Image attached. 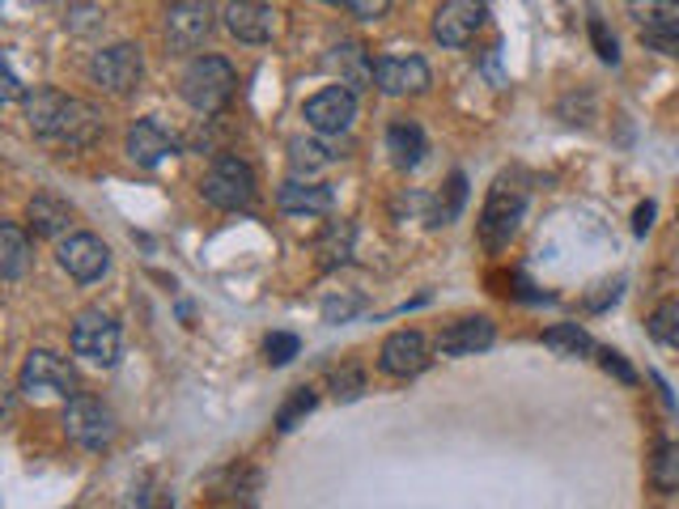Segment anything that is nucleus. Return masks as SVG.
Segmentation results:
<instances>
[{
	"label": "nucleus",
	"instance_id": "nucleus-1",
	"mask_svg": "<svg viewBox=\"0 0 679 509\" xmlns=\"http://www.w3.org/2000/svg\"><path fill=\"white\" fill-rule=\"evenodd\" d=\"M234 68H230V60H221V55H200V60H191L188 68H183V81H179V94L188 98L191 110H200V115H218L230 98H234Z\"/></svg>",
	"mask_w": 679,
	"mask_h": 509
},
{
	"label": "nucleus",
	"instance_id": "nucleus-2",
	"mask_svg": "<svg viewBox=\"0 0 679 509\" xmlns=\"http://www.w3.org/2000/svg\"><path fill=\"white\" fill-rule=\"evenodd\" d=\"M200 195H204L213 209H225V213L251 209V204H255V170H251L243 158H234V153H221V158L209 166V174L200 179Z\"/></svg>",
	"mask_w": 679,
	"mask_h": 509
},
{
	"label": "nucleus",
	"instance_id": "nucleus-3",
	"mask_svg": "<svg viewBox=\"0 0 679 509\" xmlns=\"http://www.w3.org/2000/svg\"><path fill=\"white\" fill-rule=\"evenodd\" d=\"M522 209H527V191L514 188L510 179H497L489 200H485V213H480V242L489 251L510 246V238L518 234V221H522Z\"/></svg>",
	"mask_w": 679,
	"mask_h": 509
},
{
	"label": "nucleus",
	"instance_id": "nucleus-4",
	"mask_svg": "<svg viewBox=\"0 0 679 509\" xmlns=\"http://www.w3.org/2000/svg\"><path fill=\"white\" fill-rule=\"evenodd\" d=\"M73 352L94 370H110L119 361V322L103 310H85L73 322Z\"/></svg>",
	"mask_w": 679,
	"mask_h": 509
},
{
	"label": "nucleus",
	"instance_id": "nucleus-5",
	"mask_svg": "<svg viewBox=\"0 0 679 509\" xmlns=\"http://www.w3.org/2000/svg\"><path fill=\"white\" fill-rule=\"evenodd\" d=\"M64 433L68 442H77L82 450H103L115 437V412L103 400H89V395H73L68 412H64Z\"/></svg>",
	"mask_w": 679,
	"mask_h": 509
},
{
	"label": "nucleus",
	"instance_id": "nucleus-6",
	"mask_svg": "<svg viewBox=\"0 0 679 509\" xmlns=\"http://www.w3.org/2000/svg\"><path fill=\"white\" fill-rule=\"evenodd\" d=\"M89 77L94 85H103L107 94H132L140 77H145V55L136 43H115L89 60Z\"/></svg>",
	"mask_w": 679,
	"mask_h": 509
},
{
	"label": "nucleus",
	"instance_id": "nucleus-7",
	"mask_svg": "<svg viewBox=\"0 0 679 509\" xmlns=\"http://www.w3.org/2000/svg\"><path fill=\"white\" fill-rule=\"evenodd\" d=\"M22 391L26 395H64V400H73L77 395V374H73V365L64 361V357H55L47 349H34L22 361Z\"/></svg>",
	"mask_w": 679,
	"mask_h": 509
},
{
	"label": "nucleus",
	"instance_id": "nucleus-8",
	"mask_svg": "<svg viewBox=\"0 0 679 509\" xmlns=\"http://www.w3.org/2000/svg\"><path fill=\"white\" fill-rule=\"evenodd\" d=\"M213 34V4L209 0H179L166 9V43L170 52H195Z\"/></svg>",
	"mask_w": 679,
	"mask_h": 509
},
{
	"label": "nucleus",
	"instance_id": "nucleus-9",
	"mask_svg": "<svg viewBox=\"0 0 679 509\" xmlns=\"http://www.w3.org/2000/svg\"><path fill=\"white\" fill-rule=\"evenodd\" d=\"M306 124L315 128V132L323 136H340L353 128L357 119V98L349 85H327V89H319L315 98H306Z\"/></svg>",
	"mask_w": 679,
	"mask_h": 509
},
{
	"label": "nucleus",
	"instance_id": "nucleus-10",
	"mask_svg": "<svg viewBox=\"0 0 679 509\" xmlns=\"http://www.w3.org/2000/svg\"><path fill=\"white\" fill-rule=\"evenodd\" d=\"M55 259H60V268L68 272L73 280H98L103 272L110 268V251L103 238H94V234H68V238H60V251H55Z\"/></svg>",
	"mask_w": 679,
	"mask_h": 509
},
{
	"label": "nucleus",
	"instance_id": "nucleus-11",
	"mask_svg": "<svg viewBox=\"0 0 679 509\" xmlns=\"http://www.w3.org/2000/svg\"><path fill=\"white\" fill-rule=\"evenodd\" d=\"M374 85L386 98L425 94L429 89V64L421 55H382L379 64H374Z\"/></svg>",
	"mask_w": 679,
	"mask_h": 509
},
{
	"label": "nucleus",
	"instance_id": "nucleus-12",
	"mask_svg": "<svg viewBox=\"0 0 679 509\" xmlns=\"http://www.w3.org/2000/svg\"><path fill=\"white\" fill-rule=\"evenodd\" d=\"M485 26V0H446L434 18V39L442 47H467Z\"/></svg>",
	"mask_w": 679,
	"mask_h": 509
},
{
	"label": "nucleus",
	"instance_id": "nucleus-13",
	"mask_svg": "<svg viewBox=\"0 0 679 509\" xmlns=\"http://www.w3.org/2000/svg\"><path fill=\"white\" fill-rule=\"evenodd\" d=\"M429 365V344L421 331H395L379 349V370L391 378H412Z\"/></svg>",
	"mask_w": 679,
	"mask_h": 509
},
{
	"label": "nucleus",
	"instance_id": "nucleus-14",
	"mask_svg": "<svg viewBox=\"0 0 679 509\" xmlns=\"http://www.w3.org/2000/svg\"><path fill=\"white\" fill-rule=\"evenodd\" d=\"M221 22L238 43H268L276 34V9L264 4V0H230Z\"/></svg>",
	"mask_w": 679,
	"mask_h": 509
},
{
	"label": "nucleus",
	"instance_id": "nucleus-15",
	"mask_svg": "<svg viewBox=\"0 0 679 509\" xmlns=\"http://www.w3.org/2000/svg\"><path fill=\"white\" fill-rule=\"evenodd\" d=\"M98 136H103V115H98V107H89V103H82V98H68V107H64V119H60V128H55L52 145L77 153V149H89Z\"/></svg>",
	"mask_w": 679,
	"mask_h": 509
},
{
	"label": "nucleus",
	"instance_id": "nucleus-16",
	"mask_svg": "<svg viewBox=\"0 0 679 509\" xmlns=\"http://www.w3.org/2000/svg\"><path fill=\"white\" fill-rule=\"evenodd\" d=\"M497 340V327L492 319L485 315H471V319H459L450 322L442 336H437V349L442 357H476V352H485Z\"/></svg>",
	"mask_w": 679,
	"mask_h": 509
},
{
	"label": "nucleus",
	"instance_id": "nucleus-17",
	"mask_svg": "<svg viewBox=\"0 0 679 509\" xmlns=\"http://www.w3.org/2000/svg\"><path fill=\"white\" fill-rule=\"evenodd\" d=\"M276 204H280V213L289 216H327L331 213V188L323 183H301L298 174L285 183V188L276 191Z\"/></svg>",
	"mask_w": 679,
	"mask_h": 509
},
{
	"label": "nucleus",
	"instance_id": "nucleus-18",
	"mask_svg": "<svg viewBox=\"0 0 679 509\" xmlns=\"http://www.w3.org/2000/svg\"><path fill=\"white\" fill-rule=\"evenodd\" d=\"M166 153H174V136L166 132L158 119H136L132 128H128V158L136 166H158Z\"/></svg>",
	"mask_w": 679,
	"mask_h": 509
},
{
	"label": "nucleus",
	"instance_id": "nucleus-19",
	"mask_svg": "<svg viewBox=\"0 0 679 509\" xmlns=\"http://www.w3.org/2000/svg\"><path fill=\"white\" fill-rule=\"evenodd\" d=\"M73 204L68 200H60L52 191H39L34 200L26 204V221L34 234H43V238H64L68 234V225H73Z\"/></svg>",
	"mask_w": 679,
	"mask_h": 509
},
{
	"label": "nucleus",
	"instance_id": "nucleus-20",
	"mask_svg": "<svg viewBox=\"0 0 679 509\" xmlns=\"http://www.w3.org/2000/svg\"><path fill=\"white\" fill-rule=\"evenodd\" d=\"M628 18L646 39H676L679 34V0H628Z\"/></svg>",
	"mask_w": 679,
	"mask_h": 509
},
{
	"label": "nucleus",
	"instance_id": "nucleus-21",
	"mask_svg": "<svg viewBox=\"0 0 679 509\" xmlns=\"http://www.w3.org/2000/svg\"><path fill=\"white\" fill-rule=\"evenodd\" d=\"M22 103H26L30 132L39 136V140H52L60 119H64V107H68V94H60V89H34Z\"/></svg>",
	"mask_w": 679,
	"mask_h": 509
},
{
	"label": "nucleus",
	"instance_id": "nucleus-22",
	"mask_svg": "<svg viewBox=\"0 0 679 509\" xmlns=\"http://www.w3.org/2000/svg\"><path fill=\"white\" fill-rule=\"evenodd\" d=\"M386 153H391V161L400 170L421 166V158H425V132H421V124L416 119H391V128H386Z\"/></svg>",
	"mask_w": 679,
	"mask_h": 509
},
{
	"label": "nucleus",
	"instance_id": "nucleus-23",
	"mask_svg": "<svg viewBox=\"0 0 679 509\" xmlns=\"http://www.w3.org/2000/svg\"><path fill=\"white\" fill-rule=\"evenodd\" d=\"M327 68L340 73V81H344L349 89H365V85H374V64L365 60V47H361V43H340L336 52L327 55Z\"/></svg>",
	"mask_w": 679,
	"mask_h": 509
},
{
	"label": "nucleus",
	"instance_id": "nucleus-24",
	"mask_svg": "<svg viewBox=\"0 0 679 509\" xmlns=\"http://www.w3.org/2000/svg\"><path fill=\"white\" fill-rule=\"evenodd\" d=\"M30 259H34V246L30 238L9 221V225H0V272H4V280H22L30 268Z\"/></svg>",
	"mask_w": 679,
	"mask_h": 509
},
{
	"label": "nucleus",
	"instance_id": "nucleus-25",
	"mask_svg": "<svg viewBox=\"0 0 679 509\" xmlns=\"http://www.w3.org/2000/svg\"><path fill=\"white\" fill-rule=\"evenodd\" d=\"M319 268H344L349 255H353V221H327L323 234H319Z\"/></svg>",
	"mask_w": 679,
	"mask_h": 509
},
{
	"label": "nucleus",
	"instance_id": "nucleus-26",
	"mask_svg": "<svg viewBox=\"0 0 679 509\" xmlns=\"http://www.w3.org/2000/svg\"><path fill=\"white\" fill-rule=\"evenodd\" d=\"M543 344L556 352V357H565V361H577V357H591V352H595V340H591L577 322H556V327H548V331H543Z\"/></svg>",
	"mask_w": 679,
	"mask_h": 509
},
{
	"label": "nucleus",
	"instance_id": "nucleus-27",
	"mask_svg": "<svg viewBox=\"0 0 679 509\" xmlns=\"http://www.w3.org/2000/svg\"><path fill=\"white\" fill-rule=\"evenodd\" d=\"M650 484L658 492H676L679 488V442H658L650 463Z\"/></svg>",
	"mask_w": 679,
	"mask_h": 509
},
{
	"label": "nucleus",
	"instance_id": "nucleus-28",
	"mask_svg": "<svg viewBox=\"0 0 679 509\" xmlns=\"http://www.w3.org/2000/svg\"><path fill=\"white\" fill-rule=\"evenodd\" d=\"M331 158H336V153H331L327 145H319V140H294V145H289V166H294L298 179L301 174H306V179L319 174L323 166H331Z\"/></svg>",
	"mask_w": 679,
	"mask_h": 509
},
{
	"label": "nucleus",
	"instance_id": "nucleus-29",
	"mask_svg": "<svg viewBox=\"0 0 679 509\" xmlns=\"http://www.w3.org/2000/svg\"><path fill=\"white\" fill-rule=\"evenodd\" d=\"M315 403H319V395H315L310 386H298V391L289 395V403H285V407L276 412V430L289 433V430H294V425L301 421V416H310V412H315Z\"/></svg>",
	"mask_w": 679,
	"mask_h": 509
},
{
	"label": "nucleus",
	"instance_id": "nucleus-30",
	"mask_svg": "<svg viewBox=\"0 0 679 509\" xmlns=\"http://www.w3.org/2000/svg\"><path fill=\"white\" fill-rule=\"evenodd\" d=\"M463 200H467V179L463 174H450V183H446V200L437 195V204H434V225H450L455 216H459V209H463Z\"/></svg>",
	"mask_w": 679,
	"mask_h": 509
},
{
	"label": "nucleus",
	"instance_id": "nucleus-31",
	"mask_svg": "<svg viewBox=\"0 0 679 509\" xmlns=\"http://www.w3.org/2000/svg\"><path fill=\"white\" fill-rule=\"evenodd\" d=\"M298 336H289V331H272L268 344H264V357H268V365H289L294 357H298Z\"/></svg>",
	"mask_w": 679,
	"mask_h": 509
},
{
	"label": "nucleus",
	"instance_id": "nucleus-32",
	"mask_svg": "<svg viewBox=\"0 0 679 509\" xmlns=\"http://www.w3.org/2000/svg\"><path fill=\"white\" fill-rule=\"evenodd\" d=\"M646 327H650V336L658 340V344H667V340H671V331L679 327V301H667V306H658Z\"/></svg>",
	"mask_w": 679,
	"mask_h": 509
},
{
	"label": "nucleus",
	"instance_id": "nucleus-33",
	"mask_svg": "<svg viewBox=\"0 0 679 509\" xmlns=\"http://www.w3.org/2000/svg\"><path fill=\"white\" fill-rule=\"evenodd\" d=\"M361 310V297L344 294V297H327L323 301V322H349Z\"/></svg>",
	"mask_w": 679,
	"mask_h": 509
},
{
	"label": "nucleus",
	"instance_id": "nucleus-34",
	"mask_svg": "<svg viewBox=\"0 0 679 509\" xmlns=\"http://www.w3.org/2000/svg\"><path fill=\"white\" fill-rule=\"evenodd\" d=\"M331 386H336V400L349 403L365 391V374H361V370H340V374L331 378Z\"/></svg>",
	"mask_w": 679,
	"mask_h": 509
},
{
	"label": "nucleus",
	"instance_id": "nucleus-35",
	"mask_svg": "<svg viewBox=\"0 0 679 509\" xmlns=\"http://www.w3.org/2000/svg\"><path fill=\"white\" fill-rule=\"evenodd\" d=\"M591 43H595V52L603 64H616L620 60V52H616V39L607 34V26L598 22V18H591Z\"/></svg>",
	"mask_w": 679,
	"mask_h": 509
},
{
	"label": "nucleus",
	"instance_id": "nucleus-36",
	"mask_svg": "<svg viewBox=\"0 0 679 509\" xmlns=\"http://www.w3.org/2000/svg\"><path fill=\"white\" fill-rule=\"evenodd\" d=\"M598 365H603V370H607V374H612V378H620L625 386H633V382H637V374H633V365H628V361H625V357H620V352L603 349V352H598Z\"/></svg>",
	"mask_w": 679,
	"mask_h": 509
},
{
	"label": "nucleus",
	"instance_id": "nucleus-37",
	"mask_svg": "<svg viewBox=\"0 0 679 509\" xmlns=\"http://www.w3.org/2000/svg\"><path fill=\"white\" fill-rule=\"evenodd\" d=\"M386 4H391V0H344V9H349L353 18H361V22H374V18H382V13H386Z\"/></svg>",
	"mask_w": 679,
	"mask_h": 509
},
{
	"label": "nucleus",
	"instance_id": "nucleus-38",
	"mask_svg": "<svg viewBox=\"0 0 679 509\" xmlns=\"http://www.w3.org/2000/svg\"><path fill=\"white\" fill-rule=\"evenodd\" d=\"M650 225H654V204L646 200V204H637V213H633V234H637V238H646V234H650Z\"/></svg>",
	"mask_w": 679,
	"mask_h": 509
},
{
	"label": "nucleus",
	"instance_id": "nucleus-39",
	"mask_svg": "<svg viewBox=\"0 0 679 509\" xmlns=\"http://www.w3.org/2000/svg\"><path fill=\"white\" fill-rule=\"evenodd\" d=\"M0 94H4L9 103H18V98H26V89H22V81L13 77V68H4V73H0Z\"/></svg>",
	"mask_w": 679,
	"mask_h": 509
},
{
	"label": "nucleus",
	"instance_id": "nucleus-40",
	"mask_svg": "<svg viewBox=\"0 0 679 509\" xmlns=\"http://www.w3.org/2000/svg\"><path fill=\"white\" fill-rule=\"evenodd\" d=\"M94 18H98V9H89V4H77V9H73V30H89V26H98V22H94Z\"/></svg>",
	"mask_w": 679,
	"mask_h": 509
},
{
	"label": "nucleus",
	"instance_id": "nucleus-41",
	"mask_svg": "<svg viewBox=\"0 0 679 509\" xmlns=\"http://www.w3.org/2000/svg\"><path fill=\"white\" fill-rule=\"evenodd\" d=\"M641 43L654 47V52H662V55H679V34L676 39H646V34H641Z\"/></svg>",
	"mask_w": 679,
	"mask_h": 509
},
{
	"label": "nucleus",
	"instance_id": "nucleus-42",
	"mask_svg": "<svg viewBox=\"0 0 679 509\" xmlns=\"http://www.w3.org/2000/svg\"><path fill=\"white\" fill-rule=\"evenodd\" d=\"M667 344H671V349H679V327L671 331V340H667Z\"/></svg>",
	"mask_w": 679,
	"mask_h": 509
}]
</instances>
